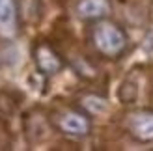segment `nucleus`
Instances as JSON below:
<instances>
[{
    "instance_id": "nucleus-11",
    "label": "nucleus",
    "mask_w": 153,
    "mask_h": 151,
    "mask_svg": "<svg viewBox=\"0 0 153 151\" xmlns=\"http://www.w3.org/2000/svg\"><path fill=\"white\" fill-rule=\"evenodd\" d=\"M73 67H75L76 75H80L82 78L91 80V78H95V77H97V69L88 62L86 58H82V56H79V58H76L75 62H73Z\"/></svg>"
},
{
    "instance_id": "nucleus-4",
    "label": "nucleus",
    "mask_w": 153,
    "mask_h": 151,
    "mask_svg": "<svg viewBox=\"0 0 153 151\" xmlns=\"http://www.w3.org/2000/svg\"><path fill=\"white\" fill-rule=\"evenodd\" d=\"M123 127L136 142H153V110L136 108L123 116Z\"/></svg>"
},
{
    "instance_id": "nucleus-6",
    "label": "nucleus",
    "mask_w": 153,
    "mask_h": 151,
    "mask_svg": "<svg viewBox=\"0 0 153 151\" xmlns=\"http://www.w3.org/2000/svg\"><path fill=\"white\" fill-rule=\"evenodd\" d=\"M19 4L17 0H0V36L11 39L19 34Z\"/></svg>"
},
{
    "instance_id": "nucleus-3",
    "label": "nucleus",
    "mask_w": 153,
    "mask_h": 151,
    "mask_svg": "<svg viewBox=\"0 0 153 151\" xmlns=\"http://www.w3.org/2000/svg\"><path fill=\"white\" fill-rule=\"evenodd\" d=\"M32 60H34L36 69L41 75H45V77H54V75H58L65 65L64 58L60 56V52L45 39H39V41L34 43Z\"/></svg>"
},
{
    "instance_id": "nucleus-5",
    "label": "nucleus",
    "mask_w": 153,
    "mask_h": 151,
    "mask_svg": "<svg viewBox=\"0 0 153 151\" xmlns=\"http://www.w3.org/2000/svg\"><path fill=\"white\" fill-rule=\"evenodd\" d=\"M112 11V2L110 0H76L75 4V13L80 21L95 22L106 19Z\"/></svg>"
},
{
    "instance_id": "nucleus-10",
    "label": "nucleus",
    "mask_w": 153,
    "mask_h": 151,
    "mask_svg": "<svg viewBox=\"0 0 153 151\" xmlns=\"http://www.w3.org/2000/svg\"><path fill=\"white\" fill-rule=\"evenodd\" d=\"M118 97H120V101L123 104H131V103L136 101V97H138V88H136V82L131 77H127L123 82H121Z\"/></svg>"
},
{
    "instance_id": "nucleus-7",
    "label": "nucleus",
    "mask_w": 153,
    "mask_h": 151,
    "mask_svg": "<svg viewBox=\"0 0 153 151\" xmlns=\"http://www.w3.org/2000/svg\"><path fill=\"white\" fill-rule=\"evenodd\" d=\"M51 119L45 118L41 112H30L25 119V129H26V136L30 138V142H41L49 136V131H51Z\"/></svg>"
},
{
    "instance_id": "nucleus-8",
    "label": "nucleus",
    "mask_w": 153,
    "mask_h": 151,
    "mask_svg": "<svg viewBox=\"0 0 153 151\" xmlns=\"http://www.w3.org/2000/svg\"><path fill=\"white\" fill-rule=\"evenodd\" d=\"M19 13L26 22H37L41 19V0H21Z\"/></svg>"
},
{
    "instance_id": "nucleus-1",
    "label": "nucleus",
    "mask_w": 153,
    "mask_h": 151,
    "mask_svg": "<svg viewBox=\"0 0 153 151\" xmlns=\"http://www.w3.org/2000/svg\"><path fill=\"white\" fill-rule=\"evenodd\" d=\"M88 41L97 56L105 60H120L129 49V36L118 22L110 19L95 21L90 26Z\"/></svg>"
},
{
    "instance_id": "nucleus-9",
    "label": "nucleus",
    "mask_w": 153,
    "mask_h": 151,
    "mask_svg": "<svg viewBox=\"0 0 153 151\" xmlns=\"http://www.w3.org/2000/svg\"><path fill=\"white\" fill-rule=\"evenodd\" d=\"M108 107V103H106L103 97L99 95H94V93H86L80 99V108L86 110L88 114H103Z\"/></svg>"
},
{
    "instance_id": "nucleus-12",
    "label": "nucleus",
    "mask_w": 153,
    "mask_h": 151,
    "mask_svg": "<svg viewBox=\"0 0 153 151\" xmlns=\"http://www.w3.org/2000/svg\"><path fill=\"white\" fill-rule=\"evenodd\" d=\"M17 104H19V99H11V92H7V90H2V92H0V110H2L4 114L15 112Z\"/></svg>"
},
{
    "instance_id": "nucleus-2",
    "label": "nucleus",
    "mask_w": 153,
    "mask_h": 151,
    "mask_svg": "<svg viewBox=\"0 0 153 151\" xmlns=\"http://www.w3.org/2000/svg\"><path fill=\"white\" fill-rule=\"evenodd\" d=\"M49 119L58 132H62L69 138H86L91 132L90 114L82 108L58 107L51 112Z\"/></svg>"
}]
</instances>
